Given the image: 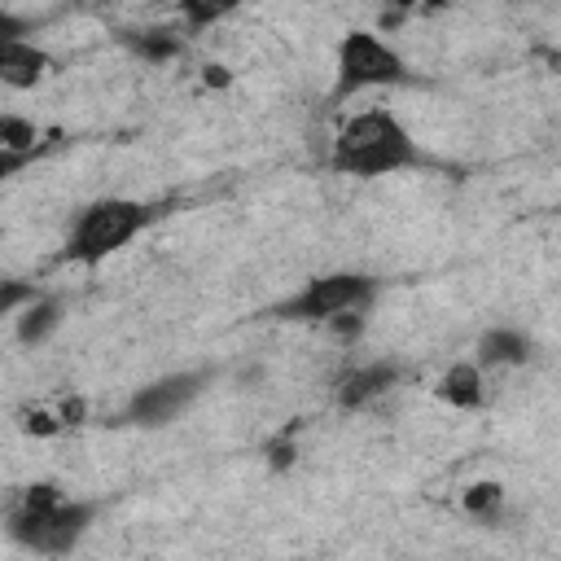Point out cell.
<instances>
[{
    "mask_svg": "<svg viewBox=\"0 0 561 561\" xmlns=\"http://www.w3.org/2000/svg\"><path fill=\"white\" fill-rule=\"evenodd\" d=\"M48 70H53V61H48V53L39 44H31V39H0V83L4 88L26 92Z\"/></svg>",
    "mask_w": 561,
    "mask_h": 561,
    "instance_id": "cell-7",
    "label": "cell"
},
{
    "mask_svg": "<svg viewBox=\"0 0 561 561\" xmlns=\"http://www.w3.org/2000/svg\"><path fill=\"white\" fill-rule=\"evenodd\" d=\"M83 412H88V403H83V399H66L57 416H61V425H79V421H83Z\"/></svg>",
    "mask_w": 561,
    "mask_h": 561,
    "instance_id": "cell-16",
    "label": "cell"
},
{
    "mask_svg": "<svg viewBox=\"0 0 561 561\" xmlns=\"http://www.w3.org/2000/svg\"><path fill=\"white\" fill-rule=\"evenodd\" d=\"M478 368H522L530 359V337L513 324H495L478 337Z\"/></svg>",
    "mask_w": 561,
    "mask_h": 561,
    "instance_id": "cell-10",
    "label": "cell"
},
{
    "mask_svg": "<svg viewBox=\"0 0 561 561\" xmlns=\"http://www.w3.org/2000/svg\"><path fill=\"white\" fill-rule=\"evenodd\" d=\"M131 48H136L140 57H149V61H171V57L184 53V39L171 35V31H145V35L131 39Z\"/></svg>",
    "mask_w": 561,
    "mask_h": 561,
    "instance_id": "cell-13",
    "label": "cell"
},
{
    "mask_svg": "<svg viewBox=\"0 0 561 561\" xmlns=\"http://www.w3.org/2000/svg\"><path fill=\"white\" fill-rule=\"evenodd\" d=\"M460 508L482 522V526H495L504 517V486L500 482H473L465 495H460Z\"/></svg>",
    "mask_w": 561,
    "mask_h": 561,
    "instance_id": "cell-12",
    "label": "cell"
},
{
    "mask_svg": "<svg viewBox=\"0 0 561 561\" xmlns=\"http://www.w3.org/2000/svg\"><path fill=\"white\" fill-rule=\"evenodd\" d=\"M333 101H346L368 88H390L408 79V61L394 44H386L377 31H346L337 39V66H333Z\"/></svg>",
    "mask_w": 561,
    "mask_h": 561,
    "instance_id": "cell-5",
    "label": "cell"
},
{
    "mask_svg": "<svg viewBox=\"0 0 561 561\" xmlns=\"http://www.w3.org/2000/svg\"><path fill=\"white\" fill-rule=\"evenodd\" d=\"M377 294V280L364 272H324L307 280L298 294L272 307L276 320H298V324H337L342 316H359Z\"/></svg>",
    "mask_w": 561,
    "mask_h": 561,
    "instance_id": "cell-4",
    "label": "cell"
},
{
    "mask_svg": "<svg viewBox=\"0 0 561 561\" xmlns=\"http://www.w3.org/2000/svg\"><path fill=\"white\" fill-rule=\"evenodd\" d=\"M26 430H31V434H57V430H61V416H48V412H31V416H26Z\"/></svg>",
    "mask_w": 561,
    "mask_h": 561,
    "instance_id": "cell-15",
    "label": "cell"
},
{
    "mask_svg": "<svg viewBox=\"0 0 561 561\" xmlns=\"http://www.w3.org/2000/svg\"><path fill=\"white\" fill-rule=\"evenodd\" d=\"M434 394L456 408V412H478L486 403V377L478 368V359H456L438 381H434Z\"/></svg>",
    "mask_w": 561,
    "mask_h": 561,
    "instance_id": "cell-9",
    "label": "cell"
},
{
    "mask_svg": "<svg viewBox=\"0 0 561 561\" xmlns=\"http://www.w3.org/2000/svg\"><path fill=\"white\" fill-rule=\"evenodd\" d=\"M206 381H210V373H171V377H158V381L140 386V390L127 399L123 421L145 425V430H158V425L175 421V416L206 390Z\"/></svg>",
    "mask_w": 561,
    "mask_h": 561,
    "instance_id": "cell-6",
    "label": "cell"
},
{
    "mask_svg": "<svg viewBox=\"0 0 561 561\" xmlns=\"http://www.w3.org/2000/svg\"><path fill=\"white\" fill-rule=\"evenodd\" d=\"M61 316H66L61 298H39V294H35V298L13 316V333H18L22 346H39V342H48V333L61 329Z\"/></svg>",
    "mask_w": 561,
    "mask_h": 561,
    "instance_id": "cell-11",
    "label": "cell"
},
{
    "mask_svg": "<svg viewBox=\"0 0 561 561\" xmlns=\"http://www.w3.org/2000/svg\"><path fill=\"white\" fill-rule=\"evenodd\" d=\"M180 13H184V18H188V26L197 31V26L215 22V18H224L228 9H219V4H180Z\"/></svg>",
    "mask_w": 561,
    "mask_h": 561,
    "instance_id": "cell-14",
    "label": "cell"
},
{
    "mask_svg": "<svg viewBox=\"0 0 561 561\" xmlns=\"http://www.w3.org/2000/svg\"><path fill=\"white\" fill-rule=\"evenodd\" d=\"M416 162H421V149H416L412 131L386 105H373V110L351 114L337 127L333 149H329V167L337 175H364V180L394 175V171L416 167Z\"/></svg>",
    "mask_w": 561,
    "mask_h": 561,
    "instance_id": "cell-2",
    "label": "cell"
},
{
    "mask_svg": "<svg viewBox=\"0 0 561 561\" xmlns=\"http://www.w3.org/2000/svg\"><path fill=\"white\" fill-rule=\"evenodd\" d=\"M9 539L22 543L35 557H70L92 522H96V500H70L53 482H31L13 504H9Z\"/></svg>",
    "mask_w": 561,
    "mask_h": 561,
    "instance_id": "cell-1",
    "label": "cell"
},
{
    "mask_svg": "<svg viewBox=\"0 0 561 561\" xmlns=\"http://www.w3.org/2000/svg\"><path fill=\"white\" fill-rule=\"evenodd\" d=\"M149 215L153 210L145 202H136V197H96V202H88L75 215V224L66 232L61 259L66 263H79V267H96L110 254H118L149 224Z\"/></svg>",
    "mask_w": 561,
    "mask_h": 561,
    "instance_id": "cell-3",
    "label": "cell"
},
{
    "mask_svg": "<svg viewBox=\"0 0 561 561\" xmlns=\"http://www.w3.org/2000/svg\"><path fill=\"white\" fill-rule=\"evenodd\" d=\"M394 381H399V364H386V359L355 364L351 373L337 377V403H342V408H364V403L381 399Z\"/></svg>",
    "mask_w": 561,
    "mask_h": 561,
    "instance_id": "cell-8",
    "label": "cell"
}]
</instances>
